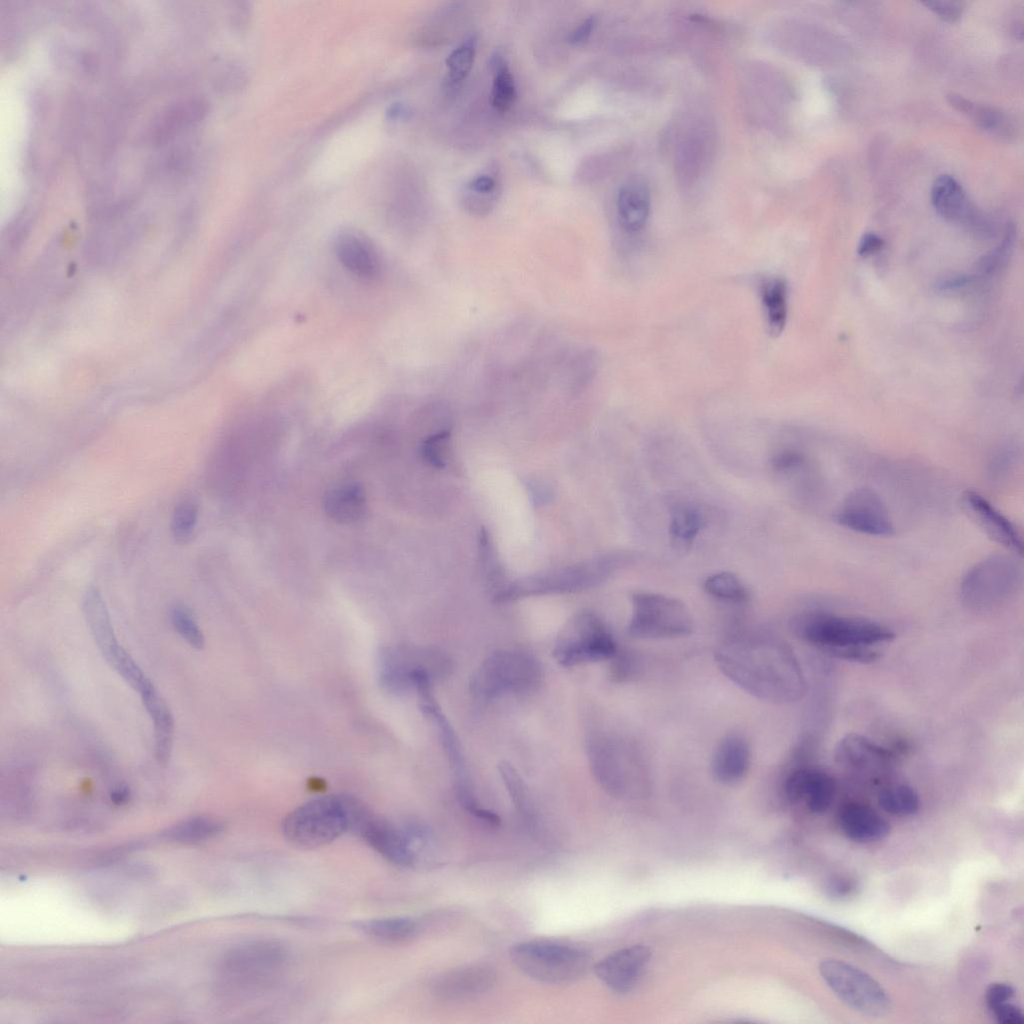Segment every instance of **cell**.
<instances>
[{"mask_svg": "<svg viewBox=\"0 0 1024 1024\" xmlns=\"http://www.w3.org/2000/svg\"><path fill=\"white\" fill-rule=\"evenodd\" d=\"M835 759L850 769L873 772L887 767L893 759V753L865 736L848 734L839 740L835 748Z\"/></svg>", "mask_w": 1024, "mask_h": 1024, "instance_id": "22", "label": "cell"}, {"mask_svg": "<svg viewBox=\"0 0 1024 1024\" xmlns=\"http://www.w3.org/2000/svg\"><path fill=\"white\" fill-rule=\"evenodd\" d=\"M543 677L540 662L521 650H500L489 655L470 681L473 698L487 703L505 694L537 690Z\"/></svg>", "mask_w": 1024, "mask_h": 1024, "instance_id": "4", "label": "cell"}, {"mask_svg": "<svg viewBox=\"0 0 1024 1024\" xmlns=\"http://www.w3.org/2000/svg\"><path fill=\"white\" fill-rule=\"evenodd\" d=\"M632 614L628 634L637 639H676L693 633L694 622L687 606L679 599L654 592L632 595Z\"/></svg>", "mask_w": 1024, "mask_h": 1024, "instance_id": "8", "label": "cell"}, {"mask_svg": "<svg viewBox=\"0 0 1024 1024\" xmlns=\"http://www.w3.org/2000/svg\"><path fill=\"white\" fill-rule=\"evenodd\" d=\"M130 792L127 786L119 785L114 788L111 792V800L116 804L125 803L129 798Z\"/></svg>", "mask_w": 1024, "mask_h": 1024, "instance_id": "52", "label": "cell"}, {"mask_svg": "<svg viewBox=\"0 0 1024 1024\" xmlns=\"http://www.w3.org/2000/svg\"><path fill=\"white\" fill-rule=\"evenodd\" d=\"M352 832L360 836L387 861L413 868V856L403 826L372 813L367 807L356 821Z\"/></svg>", "mask_w": 1024, "mask_h": 1024, "instance_id": "16", "label": "cell"}, {"mask_svg": "<svg viewBox=\"0 0 1024 1024\" xmlns=\"http://www.w3.org/2000/svg\"><path fill=\"white\" fill-rule=\"evenodd\" d=\"M154 728L155 757L166 764L172 753L174 740V717L169 705L150 680L138 692Z\"/></svg>", "mask_w": 1024, "mask_h": 1024, "instance_id": "24", "label": "cell"}, {"mask_svg": "<svg viewBox=\"0 0 1024 1024\" xmlns=\"http://www.w3.org/2000/svg\"><path fill=\"white\" fill-rule=\"evenodd\" d=\"M223 830L219 820L200 816L184 821L165 832L169 839L179 842H195L209 839Z\"/></svg>", "mask_w": 1024, "mask_h": 1024, "instance_id": "37", "label": "cell"}, {"mask_svg": "<svg viewBox=\"0 0 1024 1024\" xmlns=\"http://www.w3.org/2000/svg\"><path fill=\"white\" fill-rule=\"evenodd\" d=\"M824 981L847 1006L870 1017L889 1013L892 1001L869 974L838 959H825L819 967Z\"/></svg>", "mask_w": 1024, "mask_h": 1024, "instance_id": "10", "label": "cell"}, {"mask_svg": "<svg viewBox=\"0 0 1024 1024\" xmlns=\"http://www.w3.org/2000/svg\"><path fill=\"white\" fill-rule=\"evenodd\" d=\"M824 652L837 658L860 663H870L879 657L876 651L866 646L836 647L827 649Z\"/></svg>", "mask_w": 1024, "mask_h": 1024, "instance_id": "43", "label": "cell"}, {"mask_svg": "<svg viewBox=\"0 0 1024 1024\" xmlns=\"http://www.w3.org/2000/svg\"><path fill=\"white\" fill-rule=\"evenodd\" d=\"M703 587L709 595L721 601L742 604L750 599L748 588L732 572L721 571L708 576Z\"/></svg>", "mask_w": 1024, "mask_h": 1024, "instance_id": "34", "label": "cell"}, {"mask_svg": "<svg viewBox=\"0 0 1024 1024\" xmlns=\"http://www.w3.org/2000/svg\"><path fill=\"white\" fill-rule=\"evenodd\" d=\"M495 980L496 974L492 968L476 964L440 974L435 978L432 989L444 999H466L489 991Z\"/></svg>", "mask_w": 1024, "mask_h": 1024, "instance_id": "21", "label": "cell"}, {"mask_svg": "<svg viewBox=\"0 0 1024 1024\" xmlns=\"http://www.w3.org/2000/svg\"><path fill=\"white\" fill-rule=\"evenodd\" d=\"M703 526L701 512L689 504H677L671 510L669 533L681 544H690Z\"/></svg>", "mask_w": 1024, "mask_h": 1024, "instance_id": "36", "label": "cell"}, {"mask_svg": "<svg viewBox=\"0 0 1024 1024\" xmlns=\"http://www.w3.org/2000/svg\"><path fill=\"white\" fill-rule=\"evenodd\" d=\"M82 612L88 630L105 661L128 685L139 692L150 679L118 641L106 603L98 589L91 587L85 592Z\"/></svg>", "mask_w": 1024, "mask_h": 1024, "instance_id": "9", "label": "cell"}, {"mask_svg": "<svg viewBox=\"0 0 1024 1024\" xmlns=\"http://www.w3.org/2000/svg\"><path fill=\"white\" fill-rule=\"evenodd\" d=\"M1013 997L1012 986L1006 983H993L986 990L985 1000L990 1010L1001 1003L1011 1001Z\"/></svg>", "mask_w": 1024, "mask_h": 1024, "instance_id": "48", "label": "cell"}, {"mask_svg": "<svg viewBox=\"0 0 1024 1024\" xmlns=\"http://www.w3.org/2000/svg\"><path fill=\"white\" fill-rule=\"evenodd\" d=\"M334 248L340 263L354 276L363 280H372L379 276V255L364 236L355 232L340 233L335 240Z\"/></svg>", "mask_w": 1024, "mask_h": 1024, "instance_id": "23", "label": "cell"}, {"mask_svg": "<svg viewBox=\"0 0 1024 1024\" xmlns=\"http://www.w3.org/2000/svg\"><path fill=\"white\" fill-rule=\"evenodd\" d=\"M198 519V507L191 499L180 501L171 517V534L179 544L188 543L194 534Z\"/></svg>", "mask_w": 1024, "mask_h": 1024, "instance_id": "38", "label": "cell"}, {"mask_svg": "<svg viewBox=\"0 0 1024 1024\" xmlns=\"http://www.w3.org/2000/svg\"><path fill=\"white\" fill-rule=\"evenodd\" d=\"M414 689L418 695L420 709L435 723L438 729L440 741L453 771L455 796L463 809L467 812L474 811L480 806V803L471 786L462 747L431 691V680L419 679L415 683Z\"/></svg>", "mask_w": 1024, "mask_h": 1024, "instance_id": "12", "label": "cell"}, {"mask_svg": "<svg viewBox=\"0 0 1024 1024\" xmlns=\"http://www.w3.org/2000/svg\"><path fill=\"white\" fill-rule=\"evenodd\" d=\"M878 803L889 814L907 816L915 814L920 806L917 792L906 784H891L879 792Z\"/></svg>", "mask_w": 1024, "mask_h": 1024, "instance_id": "35", "label": "cell"}, {"mask_svg": "<svg viewBox=\"0 0 1024 1024\" xmlns=\"http://www.w3.org/2000/svg\"><path fill=\"white\" fill-rule=\"evenodd\" d=\"M353 801L348 795H325L300 805L283 819V837L305 849L333 842L351 829Z\"/></svg>", "mask_w": 1024, "mask_h": 1024, "instance_id": "3", "label": "cell"}, {"mask_svg": "<svg viewBox=\"0 0 1024 1024\" xmlns=\"http://www.w3.org/2000/svg\"><path fill=\"white\" fill-rule=\"evenodd\" d=\"M450 669V659L438 649H389L381 658L380 681L391 692H404L413 688V678L417 672L426 671L438 678L446 675Z\"/></svg>", "mask_w": 1024, "mask_h": 1024, "instance_id": "13", "label": "cell"}, {"mask_svg": "<svg viewBox=\"0 0 1024 1024\" xmlns=\"http://www.w3.org/2000/svg\"><path fill=\"white\" fill-rule=\"evenodd\" d=\"M990 1011L994 1018L1003 1024H1023L1024 1022L1021 1009L1011 1001L1001 1003Z\"/></svg>", "mask_w": 1024, "mask_h": 1024, "instance_id": "46", "label": "cell"}, {"mask_svg": "<svg viewBox=\"0 0 1024 1024\" xmlns=\"http://www.w3.org/2000/svg\"><path fill=\"white\" fill-rule=\"evenodd\" d=\"M839 824L851 840L866 843L883 839L889 834V823L870 806L849 802L839 811Z\"/></svg>", "mask_w": 1024, "mask_h": 1024, "instance_id": "25", "label": "cell"}, {"mask_svg": "<svg viewBox=\"0 0 1024 1024\" xmlns=\"http://www.w3.org/2000/svg\"><path fill=\"white\" fill-rule=\"evenodd\" d=\"M170 620L177 633L191 647L195 649L204 647V635L188 609L181 605L173 606L170 609Z\"/></svg>", "mask_w": 1024, "mask_h": 1024, "instance_id": "40", "label": "cell"}, {"mask_svg": "<svg viewBox=\"0 0 1024 1024\" xmlns=\"http://www.w3.org/2000/svg\"><path fill=\"white\" fill-rule=\"evenodd\" d=\"M591 771L599 785L617 798L643 796L650 769L642 750L630 739L600 731L588 740Z\"/></svg>", "mask_w": 1024, "mask_h": 1024, "instance_id": "2", "label": "cell"}, {"mask_svg": "<svg viewBox=\"0 0 1024 1024\" xmlns=\"http://www.w3.org/2000/svg\"><path fill=\"white\" fill-rule=\"evenodd\" d=\"M617 651V643L605 623L597 615L585 612L559 636L553 656L560 665L571 667L611 659Z\"/></svg>", "mask_w": 1024, "mask_h": 1024, "instance_id": "11", "label": "cell"}, {"mask_svg": "<svg viewBox=\"0 0 1024 1024\" xmlns=\"http://www.w3.org/2000/svg\"><path fill=\"white\" fill-rule=\"evenodd\" d=\"M719 670L759 700L789 704L802 698L805 678L790 645L763 630H745L722 640L714 651Z\"/></svg>", "mask_w": 1024, "mask_h": 1024, "instance_id": "1", "label": "cell"}, {"mask_svg": "<svg viewBox=\"0 0 1024 1024\" xmlns=\"http://www.w3.org/2000/svg\"><path fill=\"white\" fill-rule=\"evenodd\" d=\"M495 180L488 175H480L472 179L468 187L478 193H490L495 188Z\"/></svg>", "mask_w": 1024, "mask_h": 1024, "instance_id": "51", "label": "cell"}, {"mask_svg": "<svg viewBox=\"0 0 1024 1024\" xmlns=\"http://www.w3.org/2000/svg\"><path fill=\"white\" fill-rule=\"evenodd\" d=\"M947 101L980 128L1000 136H1008L1010 133L1008 119L1001 111L980 105L955 93L947 95Z\"/></svg>", "mask_w": 1024, "mask_h": 1024, "instance_id": "31", "label": "cell"}, {"mask_svg": "<svg viewBox=\"0 0 1024 1024\" xmlns=\"http://www.w3.org/2000/svg\"><path fill=\"white\" fill-rule=\"evenodd\" d=\"M651 956L648 947L633 945L615 951L594 966L599 980L616 993H627L637 983Z\"/></svg>", "mask_w": 1024, "mask_h": 1024, "instance_id": "19", "label": "cell"}, {"mask_svg": "<svg viewBox=\"0 0 1024 1024\" xmlns=\"http://www.w3.org/2000/svg\"><path fill=\"white\" fill-rule=\"evenodd\" d=\"M610 660H612L610 676L613 681L618 683L633 679L640 668L637 656L631 651L618 649L617 653Z\"/></svg>", "mask_w": 1024, "mask_h": 1024, "instance_id": "41", "label": "cell"}, {"mask_svg": "<svg viewBox=\"0 0 1024 1024\" xmlns=\"http://www.w3.org/2000/svg\"><path fill=\"white\" fill-rule=\"evenodd\" d=\"M650 213V192L642 179L633 178L625 183L617 196L619 224L628 233L640 231Z\"/></svg>", "mask_w": 1024, "mask_h": 1024, "instance_id": "26", "label": "cell"}, {"mask_svg": "<svg viewBox=\"0 0 1024 1024\" xmlns=\"http://www.w3.org/2000/svg\"><path fill=\"white\" fill-rule=\"evenodd\" d=\"M883 239L874 233H866L862 236L858 245V254L862 257L874 255L883 248Z\"/></svg>", "mask_w": 1024, "mask_h": 1024, "instance_id": "49", "label": "cell"}, {"mask_svg": "<svg viewBox=\"0 0 1024 1024\" xmlns=\"http://www.w3.org/2000/svg\"><path fill=\"white\" fill-rule=\"evenodd\" d=\"M855 880L849 876L838 875L831 878L827 884V893L837 899L850 896L856 890Z\"/></svg>", "mask_w": 1024, "mask_h": 1024, "instance_id": "47", "label": "cell"}, {"mask_svg": "<svg viewBox=\"0 0 1024 1024\" xmlns=\"http://www.w3.org/2000/svg\"><path fill=\"white\" fill-rule=\"evenodd\" d=\"M782 791L789 802H804L811 812L823 813L833 803L836 782L824 770L806 765H796L786 772Z\"/></svg>", "mask_w": 1024, "mask_h": 1024, "instance_id": "17", "label": "cell"}, {"mask_svg": "<svg viewBox=\"0 0 1024 1024\" xmlns=\"http://www.w3.org/2000/svg\"><path fill=\"white\" fill-rule=\"evenodd\" d=\"M357 927L373 939L390 944L410 941L421 931L420 922L408 916L370 919L358 923Z\"/></svg>", "mask_w": 1024, "mask_h": 1024, "instance_id": "30", "label": "cell"}, {"mask_svg": "<svg viewBox=\"0 0 1024 1024\" xmlns=\"http://www.w3.org/2000/svg\"><path fill=\"white\" fill-rule=\"evenodd\" d=\"M804 463L805 455L795 450H784L771 459V467L777 472L791 471L801 467Z\"/></svg>", "mask_w": 1024, "mask_h": 1024, "instance_id": "44", "label": "cell"}, {"mask_svg": "<svg viewBox=\"0 0 1024 1024\" xmlns=\"http://www.w3.org/2000/svg\"><path fill=\"white\" fill-rule=\"evenodd\" d=\"M962 503L966 512L991 540L1013 554L1022 555L1023 540L1018 528L987 498L969 489L963 493Z\"/></svg>", "mask_w": 1024, "mask_h": 1024, "instance_id": "18", "label": "cell"}, {"mask_svg": "<svg viewBox=\"0 0 1024 1024\" xmlns=\"http://www.w3.org/2000/svg\"><path fill=\"white\" fill-rule=\"evenodd\" d=\"M1022 582L1016 554L994 553L975 563L960 583V598L969 608L989 610L1011 597Z\"/></svg>", "mask_w": 1024, "mask_h": 1024, "instance_id": "6", "label": "cell"}, {"mask_svg": "<svg viewBox=\"0 0 1024 1024\" xmlns=\"http://www.w3.org/2000/svg\"><path fill=\"white\" fill-rule=\"evenodd\" d=\"M751 748L740 733L724 735L717 743L710 762L713 779L723 785H733L746 777L751 766Z\"/></svg>", "mask_w": 1024, "mask_h": 1024, "instance_id": "20", "label": "cell"}, {"mask_svg": "<svg viewBox=\"0 0 1024 1024\" xmlns=\"http://www.w3.org/2000/svg\"><path fill=\"white\" fill-rule=\"evenodd\" d=\"M289 959L287 948L271 939L244 942L223 959V969L240 981H259L278 973Z\"/></svg>", "mask_w": 1024, "mask_h": 1024, "instance_id": "15", "label": "cell"}, {"mask_svg": "<svg viewBox=\"0 0 1024 1024\" xmlns=\"http://www.w3.org/2000/svg\"><path fill=\"white\" fill-rule=\"evenodd\" d=\"M923 4L939 18L947 22L958 20L963 10L962 4L957 1H926Z\"/></svg>", "mask_w": 1024, "mask_h": 1024, "instance_id": "45", "label": "cell"}, {"mask_svg": "<svg viewBox=\"0 0 1024 1024\" xmlns=\"http://www.w3.org/2000/svg\"><path fill=\"white\" fill-rule=\"evenodd\" d=\"M366 495L358 484H344L329 491L324 498L326 514L339 523H354L366 512Z\"/></svg>", "mask_w": 1024, "mask_h": 1024, "instance_id": "28", "label": "cell"}, {"mask_svg": "<svg viewBox=\"0 0 1024 1024\" xmlns=\"http://www.w3.org/2000/svg\"><path fill=\"white\" fill-rule=\"evenodd\" d=\"M834 521L851 531L876 537L894 533V524L881 496L869 487L850 491L837 507Z\"/></svg>", "mask_w": 1024, "mask_h": 1024, "instance_id": "14", "label": "cell"}, {"mask_svg": "<svg viewBox=\"0 0 1024 1024\" xmlns=\"http://www.w3.org/2000/svg\"><path fill=\"white\" fill-rule=\"evenodd\" d=\"M493 71V83L491 89V102L495 109L504 112L514 103L516 98V86L509 66L499 52H496L490 60Z\"/></svg>", "mask_w": 1024, "mask_h": 1024, "instance_id": "32", "label": "cell"}, {"mask_svg": "<svg viewBox=\"0 0 1024 1024\" xmlns=\"http://www.w3.org/2000/svg\"><path fill=\"white\" fill-rule=\"evenodd\" d=\"M476 44L477 37L472 34L448 55L446 66L452 82H459L469 74L475 59Z\"/></svg>", "mask_w": 1024, "mask_h": 1024, "instance_id": "39", "label": "cell"}, {"mask_svg": "<svg viewBox=\"0 0 1024 1024\" xmlns=\"http://www.w3.org/2000/svg\"><path fill=\"white\" fill-rule=\"evenodd\" d=\"M595 23L596 19L593 16L585 19L577 28H575L571 32L569 36V42L572 44H582L586 42L594 29Z\"/></svg>", "mask_w": 1024, "mask_h": 1024, "instance_id": "50", "label": "cell"}, {"mask_svg": "<svg viewBox=\"0 0 1024 1024\" xmlns=\"http://www.w3.org/2000/svg\"><path fill=\"white\" fill-rule=\"evenodd\" d=\"M760 297L767 329L771 336H779L787 320L788 288L779 276L765 278L760 285Z\"/></svg>", "mask_w": 1024, "mask_h": 1024, "instance_id": "29", "label": "cell"}, {"mask_svg": "<svg viewBox=\"0 0 1024 1024\" xmlns=\"http://www.w3.org/2000/svg\"><path fill=\"white\" fill-rule=\"evenodd\" d=\"M509 955L523 974L549 984L577 980L588 971L592 958L583 947L549 940L517 943L510 948Z\"/></svg>", "mask_w": 1024, "mask_h": 1024, "instance_id": "5", "label": "cell"}, {"mask_svg": "<svg viewBox=\"0 0 1024 1024\" xmlns=\"http://www.w3.org/2000/svg\"><path fill=\"white\" fill-rule=\"evenodd\" d=\"M931 202L936 212L946 220L968 222L974 218L962 186L951 175H940L934 180Z\"/></svg>", "mask_w": 1024, "mask_h": 1024, "instance_id": "27", "label": "cell"}, {"mask_svg": "<svg viewBox=\"0 0 1024 1024\" xmlns=\"http://www.w3.org/2000/svg\"><path fill=\"white\" fill-rule=\"evenodd\" d=\"M498 771L518 813L527 826L530 828L534 827L535 814L521 775L507 761H502L498 764Z\"/></svg>", "mask_w": 1024, "mask_h": 1024, "instance_id": "33", "label": "cell"}, {"mask_svg": "<svg viewBox=\"0 0 1024 1024\" xmlns=\"http://www.w3.org/2000/svg\"><path fill=\"white\" fill-rule=\"evenodd\" d=\"M448 441L449 433L447 431L438 432L426 439L422 446V455L426 462L435 467H443Z\"/></svg>", "mask_w": 1024, "mask_h": 1024, "instance_id": "42", "label": "cell"}, {"mask_svg": "<svg viewBox=\"0 0 1024 1024\" xmlns=\"http://www.w3.org/2000/svg\"><path fill=\"white\" fill-rule=\"evenodd\" d=\"M794 629L803 640L822 651L836 647H869L895 637L889 628L879 623L822 612L798 617Z\"/></svg>", "mask_w": 1024, "mask_h": 1024, "instance_id": "7", "label": "cell"}]
</instances>
